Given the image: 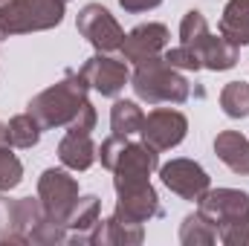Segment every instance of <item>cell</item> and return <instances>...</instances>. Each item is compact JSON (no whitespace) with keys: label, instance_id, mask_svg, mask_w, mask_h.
Masks as SVG:
<instances>
[{"label":"cell","instance_id":"1","mask_svg":"<svg viewBox=\"0 0 249 246\" xmlns=\"http://www.w3.org/2000/svg\"><path fill=\"white\" fill-rule=\"evenodd\" d=\"M87 90L90 87L81 78V72L78 70H67L58 84H53V87H47V90H41L38 96L29 99L26 113L44 130L67 127L81 113V107L87 105Z\"/></svg>","mask_w":249,"mask_h":246},{"label":"cell","instance_id":"2","mask_svg":"<svg viewBox=\"0 0 249 246\" xmlns=\"http://www.w3.org/2000/svg\"><path fill=\"white\" fill-rule=\"evenodd\" d=\"M130 87H133L136 99H142L148 105H183L191 96L188 78L180 70H174L162 55L136 64V70L130 75Z\"/></svg>","mask_w":249,"mask_h":246},{"label":"cell","instance_id":"3","mask_svg":"<svg viewBox=\"0 0 249 246\" xmlns=\"http://www.w3.org/2000/svg\"><path fill=\"white\" fill-rule=\"evenodd\" d=\"M180 44L197 53L203 70L223 72V70H232L238 64V47L229 44L223 35H214L200 9L186 12V18L180 23Z\"/></svg>","mask_w":249,"mask_h":246},{"label":"cell","instance_id":"4","mask_svg":"<svg viewBox=\"0 0 249 246\" xmlns=\"http://www.w3.org/2000/svg\"><path fill=\"white\" fill-rule=\"evenodd\" d=\"M64 9L67 0H0V41L55 29L64 20Z\"/></svg>","mask_w":249,"mask_h":246},{"label":"cell","instance_id":"5","mask_svg":"<svg viewBox=\"0 0 249 246\" xmlns=\"http://www.w3.org/2000/svg\"><path fill=\"white\" fill-rule=\"evenodd\" d=\"M47 217L41 197H6L0 191V246L6 244H29V232Z\"/></svg>","mask_w":249,"mask_h":246},{"label":"cell","instance_id":"6","mask_svg":"<svg viewBox=\"0 0 249 246\" xmlns=\"http://www.w3.org/2000/svg\"><path fill=\"white\" fill-rule=\"evenodd\" d=\"M113 188H116V214L133 223H148L154 217H162V206L151 185V177H113Z\"/></svg>","mask_w":249,"mask_h":246},{"label":"cell","instance_id":"7","mask_svg":"<svg viewBox=\"0 0 249 246\" xmlns=\"http://www.w3.org/2000/svg\"><path fill=\"white\" fill-rule=\"evenodd\" d=\"M75 29L99 53H119L124 44V29L102 3H87L75 18Z\"/></svg>","mask_w":249,"mask_h":246},{"label":"cell","instance_id":"8","mask_svg":"<svg viewBox=\"0 0 249 246\" xmlns=\"http://www.w3.org/2000/svg\"><path fill=\"white\" fill-rule=\"evenodd\" d=\"M38 197L50 220L67 223V214L78 203V180L64 168H47L38 177Z\"/></svg>","mask_w":249,"mask_h":246},{"label":"cell","instance_id":"9","mask_svg":"<svg viewBox=\"0 0 249 246\" xmlns=\"http://www.w3.org/2000/svg\"><path fill=\"white\" fill-rule=\"evenodd\" d=\"M197 211L217 229L249 220V194L241 188H209L197 200Z\"/></svg>","mask_w":249,"mask_h":246},{"label":"cell","instance_id":"10","mask_svg":"<svg viewBox=\"0 0 249 246\" xmlns=\"http://www.w3.org/2000/svg\"><path fill=\"white\" fill-rule=\"evenodd\" d=\"M81 78L87 81L90 90L107 96V99H116L124 90V84L130 81V70H127V61L124 58H113L110 53H99L93 58L81 64Z\"/></svg>","mask_w":249,"mask_h":246},{"label":"cell","instance_id":"11","mask_svg":"<svg viewBox=\"0 0 249 246\" xmlns=\"http://www.w3.org/2000/svg\"><path fill=\"white\" fill-rule=\"evenodd\" d=\"M160 180L168 191H174L177 197L191 200V203H197L212 188V177L206 174V168L194 159H186V157H177V159L165 162L160 168Z\"/></svg>","mask_w":249,"mask_h":246},{"label":"cell","instance_id":"12","mask_svg":"<svg viewBox=\"0 0 249 246\" xmlns=\"http://www.w3.org/2000/svg\"><path fill=\"white\" fill-rule=\"evenodd\" d=\"M186 133H188V119L180 110H171V107H157V110H151V113L145 116V122H142V130H139L142 142L151 145V148L160 151V154L177 148V145L186 139Z\"/></svg>","mask_w":249,"mask_h":246},{"label":"cell","instance_id":"13","mask_svg":"<svg viewBox=\"0 0 249 246\" xmlns=\"http://www.w3.org/2000/svg\"><path fill=\"white\" fill-rule=\"evenodd\" d=\"M168 41H171V32L165 23H139L133 26L127 35H124V44H122V58L130 61L133 67L148 58H157L168 50Z\"/></svg>","mask_w":249,"mask_h":246},{"label":"cell","instance_id":"14","mask_svg":"<svg viewBox=\"0 0 249 246\" xmlns=\"http://www.w3.org/2000/svg\"><path fill=\"white\" fill-rule=\"evenodd\" d=\"M145 241V229L142 223H133L122 214H110V217H99L96 229L90 232V244L93 246H139Z\"/></svg>","mask_w":249,"mask_h":246},{"label":"cell","instance_id":"15","mask_svg":"<svg viewBox=\"0 0 249 246\" xmlns=\"http://www.w3.org/2000/svg\"><path fill=\"white\" fill-rule=\"evenodd\" d=\"M58 159H61L64 168H70V171H87L99 159V148H96L90 133L67 130L64 139L58 142Z\"/></svg>","mask_w":249,"mask_h":246},{"label":"cell","instance_id":"16","mask_svg":"<svg viewBox=\"0 0 249 246\" xmlns=\"http://www.w3.org/2000/svg\"><path fill=\"white\" fill-rule=\"evenodd\" d=\"M160 168V151L145 142H127L113 165V177H151Z\"/></svg>","mask_w":249,"mask_h":246},{"label":"cell","instance_id":"17","mask_svg":"<svg viewBox=\"0 0 249 246\" xmlns=\"http://www.w3.org/2000/svg\"><path fill=\"white\" fill-rule=\"evenodd\" d=\"M99 217H102V200L96 197V194H84V197H78V203L72 206V211L67 214V229L72 232L70 235V241L67 244H90V232L96 229V223H99Z\"/></svg>","mask_w":249,"mask_h":246},{"label":"cell","instance_id":"18","mask_svg":"<svg viewBox=\"0 0 249 246\" xmlns=\"http://www.w3.org/2000/svg\"><path fill=\"white\" fill-rule=\"evenodd\" d=\"M214 154H217V159L229 171H235L241 177H249V139L244 133H238V130H220L214 136Z\"/></svg>","mask_w":249,"mask_h":246},{"label":"cell","instance_id":"19","mask_svg":"<svg viewBox=\"0 0 249 246\" xmlns=\"http://www.w3.org/2000/svg\"><path fill=\"white\" fill-rule=\"evenodd\" d=\"M220 35L238 50L249 44V0H229L220 15Z\"/></svg>","mask_w":249,"mask_h":246},{"label":"cell","instance_id":"20","mask_svg":"<svg viewBox=\"0 0 249 246\" xmlns=\"http://www.w3.org/2000/svg\"><path fill=\"white\" fill-rule=\"evenodd\" d=\"M142 122H145V113L136 102L130 99H116L113 107H110V127L113 133L119 136H133L142 130Z\"/></svg>","mask_w":249,"mask_h":246},{"label":"cell","instance_id":"21","mask_svg":"<svg viewBox=\"0 0 249 246\" xmlns=\"http://www.w3.org/2000/svg\"><path fill=\"white\" fill-rule=\"evenodd\" d=\"M41 133H44V127L35 122L29 113H18L6 124V142L12 148H35L41 142Z\"/></svg>","mask_w":249,"mask_h":246},{"label":"cell","instance_id":"22","mask_svg":"<svg viewBox=\"0 0 249 246\" xmlns=\"http://www.w3.org/2000/svg\"><path fill=\"white\" fill-rule=\"evenodd\" d=\"M180 244L183 246H212V244H217V232H214V226L200 211H194V214H186L183 223H180Z\"/></svg>","mask_w":249,"mask_h":246},{"label":"cell","instance_id":"23","mask_svg":"<svg viewBox=\"0 0 249 246\" xmlns=\"http://www.w3.org/2000/svg\"><path fill=\"white\" fill-rule=\"evenodd\" d=\"M220 107L229 119H247L249 116V84L247 81H229L220 90Z\"/></svg>","mask_w":249,"mask_h":246},{"label":"cell","instance_id":"24","mask_svg":"<svg viewBox=\"0 0 249 246\" xmlns=\"http://www.w3.org/2000/svg\"><path fill=\"white\" fill-rule=\"evenodd\" d=\"M23 183V165L20 159L15 157L12 145L3 142L0 145V191H12Z\"/></svg>","mask_w":249,"mask_h":246},{"label":"cell","instance_id":"25","mask_svg":"<svg viewBox=\"0 0 249 246\" xmlns=\"http://www.w3.org/2000/svg\"><path fill=\"white\" fill-rule=\"evenodd\" d=\"M67 241H70V229L58 220H50V217H44L29 232V244L35 246H55V244H67Z\"/></svg>","mask_w":249,"mask_h":246},{"label":"cell","instance_id":"26","mask_svg":"<svg viewBox=\"0 0 249 246\" xmlns=\"http://www.w3.org/2000/svg\"><path fill=\"white\" fill-rule=\"evenodd\" d=\"M165 61L171 64L174 70H180V72H197V70H203V64L197 58V53L194 50H188V47H174V50H165V55H162Z\"/></svg>","mask_w":249,"mask_h":246},{"label":"cell","instance_id":"27","mask_svg":"<svg viewBox=\"0 0 249 246\" xmlns=\"http://www.w3.org/2000/svg\"><path fill=\"white\" fill-rule=\"evenodd\" d=\"M124 145H127V136H119V133H110V136L99 145V159H102V165H105L107 171H113V165H116V159H119V154H122Z\"/></svg>","mask_w":249,"mask_h":246},{"label":"cell","instance_id":"28","mask_svg":"<svg viewBox=\"0 0 249 246\" xmlns=\"http://www.w3.org/2000/svg\"><path fill=\"white\" fill-rule=\"evenodd\" d=\"M217 241L226 246H249V220L229 223V226L217 229Z\"/></svg>","mask_w":249,"mask_h":246},{"label":"cell","instance_id":"29","mask_svg":"<svg viewBox=\"0 0 249 246\" xmlns=\"http://www.w3.org/2000/svg\"><path fill=\"white\" fill-rule=\"evenodd\" d=\"M162 0H119V6H122L124 12H130V15H142V12H151V9H157Z\"/></svg>","mask_w":249,"mask_h":246},{"label":"cell","instance_id":"30","mask_svg":"<svg viewBox=\"0 0 249 246\" xmlns=\"http://www.w3.org/2000/svg\"><path fill=\"white\" fill-rule=\"evenodd\" d=\"M3 142H6V124L0 122V145H3Z\"/></svg>","mask_w":249,"mask_h":246}]
</instances>
